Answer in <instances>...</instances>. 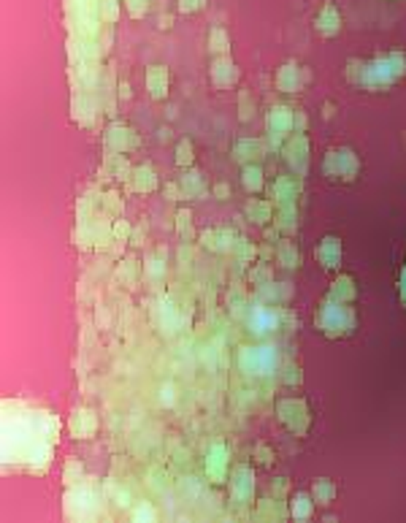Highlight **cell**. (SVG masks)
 Here are the masks:
<instances>
[{
	"instance_id": "6da1fadb",
	"label": "cell",
	"mask_w": 406,
	"mask_h": 523,
	"mask_svg": "<svg viewBox=\"0 0 406 523\" xmlns=\"http://www.w3.org/2000/svg\"><path fill=\"white\" fill-rule=\"evenodd\" d=\"M406 71V60L401 55H390L387 60H376V63H366V66H358L352 63L349 68V79L355 84H363V87H387L393 84L396 79H401Z\"/></svg>"
},
{
	"instance_id": "7a4b0ae2",
	"label": "cell",
	"mask_w": 406,
	"mask_h": 523,
	"mask_svg": "<svg viewBox=\"0 0 406 523\" xmlns=\"http://www.w3.org/2000/svg\"><path fill=\"white\" fill-rule=\"evenodd\" d=\"M317 328L331 336V339H339V336H349L352 328H355V309L347 306L344 301H333V298H325L322 306L317 309V318H314Z\"/></svg>"
},
{
	"instance_id": "3957f363",
	"label": "cell",
	"mask_w": 406,
	"mask_h": 523,
	"mask_svg": "<svg viewBox=\"0 0 406 523\" xmlns=\"http://www.w3.org/2000/svg\"><path fill=\"white\" fill-rule=\"evenodd\" d=\"M322 171H325V176L331 182H352L358 176V171H360V160L349 147H339V149H331L325 155Z\"/></svg>"
},
{
	"instance_id": "277c9868",
	"label": "cell",
	"mask_w": 406,
	"mask_h": 523,
	"mask_svg": "<svg viewBox=\"0 0 406 523\" xmlns=\"http://www.w3.org/2000/svg\"><path fill=\"white\" fill-rule=\"evenodd\" d=\"M277 415L282 423L298 437H304L309 431V407L301 398H282L277 404Z\"/></svg>"
},
{
	"instance_id": "5b68a950",
	"label": "cell",
	"mask_w": 406,
	"mask_h": 523,
	"mask_svg": "<svg viewBox=\"0 0 406 523\" xmlns=\"http://www.w3.org/2000/svg\"><path fill=\"white\" fill-rule=\"evenodd\" d=\"M79 244H84V247H109V241L114 239V223H109L106 217L100 220V217H95V220H90V217H84V220H79Z\"/></svg>"
},
{
	"instance_id": "8992f818",
	"label": "cell",
	"mask_w": 406,
	"mask_h": 523,
	"mask_svg": "<svg viewBox=\"0 0 406 523\" xmlns=\"http://www.w3.org/2000/svg\"><path fill=\"white\" fill-rule=\"evenodd\" d=\"M282 152H284L287 165L298 174V179L306 176V171H309V138H306V133H295V136H290L287 144L282 147Z\"/></svg>"
},
{
	"instance_id": "52a82bcc",
	"label": "cell",
	"mask_w": 406,
	"mask_h": 523,
	"mask_svg": "<svg viewBox=\"0 0 406 523\" xmlns=\"http://www.w3.org/2000/svg\"><path fill=\"white\" fill-rule=\"evenodd\" d=\"M103 141H106V147H109L111 152H117V155H127V152L138 149V144H141L138 133L133 131L130 125H125V122H111V125L106 128Z\"/></svg>"
},
{
	"instance_id": "ba28073f",
	"label": "cell",
	"mask_w": 406,
	"mask_h": 523,
	"mask_svg": "<svg viewBox=\"0 0 406 523\" xmlns=\"http://www.w3.org/2000/svg\"><path fill=\"white\" fill-rule=\"evenodd\" d=\"M68 431L73 439H93L95 431H98V415H95L90 407H82L71 415L68 421Z\"/></svg>"
},
{
	"instance_id": "9c48e42d",
	"label": "cell",
	"mask_w": 406,
	"mask_h": 523,
	"mask_svg": "<svg viewBox=\"0 0 406 523\" xmlns=\"http://www.w3.org/2000/svg\"><path fill=\"white\" fill-rule=\"evenodd\" d=\"M266 155H268V144H266L263 138H241V141L233 147V158L244 165L263 163Z\"/></svg>"
},
{
	"instance_id": "30bf717a",
	"label": "cell",
	"mask_w": 406,
	"mask_h": 523,
	"mask_svg": "<svg viewBox=\"0 0 406 523\" xmlns=\"http://www.w3.org/2000/svg\"><path fill=\"white\" fill-rule=\"evenodd\" d=\"M314 258L322 263V268H339L342 266V241L336 236H325L317 244Z\"/></svg>"
},
{
	"instance_id": "8fae6325",
	"label": "cell",
	"mask_w": 406,
	"mask_h": 523,
	"mask_svg": "<svg viewBox=\"0 0 406 523\" xmlns=\"http://www.w3.org/2000/svg\"><path fill=\"white\" fill-rule=\"evenodd\" d=\"M293 117H295V111L290 106H274L268 111V117H266V131L284 138L287 133L293 131Z\"/></svg>"
},
{
	"instance_id": "7c38bea8",
	"label": "cell",
	"mask_w": 406,
	"mask_h": 523,
	"mask_svg": "<svg viewBox=\"0 0 406 523\" xmlns=\"http://www.w3.org/2000/svg\"><path fill=\"white\" fill-rule=\"evenodd\" d=\"M301 193V182L295 176H279L274 185H271V203H295V198Z\"/></svg>"
},
{
	"instance_id": "4fadbf2b",
	"label": "cell",
	"mask_w": 406,
	"mask_h": 523,
	"mask_svg": "<svg viewBox=\"0 0 406 523\" xmlns=\"http://www.w3.org/2000/svg\"><path fill=\"white\" fill-rule=\"evenodd\" d=\"M206 475L212 477V483H225V477H228V448L225 445H214L209 450Z\"/></svg>"
},
{
	"instance_id": "5bb4252c",
	"label": "cell",
	"mask_w": 406,
	"mask_h": 523,
	"mask_svg": "<svg viewBox=\"0 0 406 523\" xmlns=\"http://www.w3.org/2000/svg\"><path fill=\"white\" fill-rule=\"evenodd\" d=\"M130 190L133 193H152L157 190V174L152 165H136L130 174Z\"/></svg>"
},
{
	"instance_id": "9a60e30c",
	"label": "cell",
	"mask_w": 406,
	"mask_h": 523,
	"mask_svg": "<svg viewBox=\"0 0 406 523\" xmlns=\"http://www.w3.org/2000/svg\"><path fill=\"white\" fill-rule=\"evenodd\" d=\"M168 84H171V73L168 68L163 66H152L147 71V90L155 100H163L168 95Z\"/></svg>"
},
{
	"instance_id": "2e32d148",
	"label": "cell",
	"mask_w": 406,
	"mask_h": 523,
	"mask_svg": "<svg viewBox=\"0 0 406 523\" xmlns=\"http://www.w3.org/2000/svg\"><path fill=\"white\" fill-rule=\"evenodd\" d=\"M179 187H182V196L185 198H203L206 196V185H203V174L187 168L182 176H179Z\"/></svg>"
},
{
	"instance_id": "e0dca14e",
	"label": "cell",
	"mask_w": 406,
	"mask_h": 523,
	"mask_svg": "<svg viewBox=\"0 0 406 523\" xmlns=\"http://www.w3.org/2000/svg\"><path fill=\"white\" fill-rule=\"evenodd\" d=\"M252 488H255V480H252V472L250 466H239L233 472V483H230V493L241 502H247L252 496Z\"/></svg>"
},
{
	"instance_id": "ac0fdd59",
	"label": "cell",
	"mask_w": 406,
	"mask_h": 523,
	"mask_svg": "<svg viewBox=\"0 0 406 523\" xmlns=\"http://www.w3.org/2000/svg\"><path fill=\"white\" fill-rule=\"evenodd\" d=\"M247 217H250L252 223H257V226H268L271 220H274V203L271 201H260V198H250V203H247Z\"/></svg>"
},
{
	"instance_id": "d6986e66",
	"label": "cell",
	"mask_w": 406,
	"mask_h": 523,
	"mask_svg": "<svg viewBox=\"0 0 406 523\" xmlns=\"http://www.w3.org/2000/svg\"><path fill=\"white\" fill-rule=\"evenodd\" d=\"M236 76H239V71L233 66V60L219 57V60L212 63V79H214L217 87H230V84L236 82Z\"/></svg>"
},
{
	"instance_id": "ffe728a7",
	"label": "cell",
	"mask_w": 406,
	"mask_h": 523,
	"mask_svg": "<svg viewBox=\"0 0 406 523\" xmlns=\"http://www.w3.org/2000/svg\"><path fill=\"white\" fill-rule=\"evenodd\" d=\"M355 293H358L355 279H352V277H347V274H342V277H336V282L331 285V293H328V298L349 304V301H355Z\"/></svg>"
},
{
	"instance_id": "44dd1931",
	"label": "cell",
	"mask_w": 406,
	"mask_h": 523,
	"mask_svg": "<svg viewBox=\"0 0 406 523\" xmlns=\"http://www.w3.org/2000/svg\"><path fill=\"white\" fill-rule=\"evenodd\" d=\"M314 513V496H309V493H295L293 499H290V515L295 518V521H309Z\"/></svg>"
},
{
	"instance_id": "7402d4cb",
	"label": "cell",
	"mask_w": 406,
	"mask_h": 523,
	"mask_svg": "<svg viewBox=\"0 0 406 523\" xmlns=\"http://www.w3.org/2000/svg\"><path fill=\"white\" fill-rule=\"evenodd\" d=\"M241 185H244L247 193H260V190H263L266 179H263V168H260V163L244 165V171H241Z\"/></svg>"
},
{
	"instance_id": "603a6c76",
	"label": "cell",
	"mask_w": 406,
	"mask_h": 523,
	"mask_svg": "<svg viewBox=\"0 0 406 523\" xmlns=\"http://www.w3.org/2000/svg\"><path fill=\"white\" fill-rule=\"evenodd\" d=\"M106 174L109 176H114V179H130V174H133V168H130V163L125 160V155H117V152H111L109 158H106Z\"/></svg>"
},
{
	"instance_id": "cb8c5ba5",
	"label": "cell",
	"mask_w": 406,
	"mask_h": 523,
	"mask_svg": "<svg viewBox=\"0 0 406 523\" xmlns=\"http://www.w3.org/2000/svg\"><path fill=\"white\" fill-rule=\"evenodd\" d=\"M298 84H301V82H298V66H295V63H287V66L277 73V87L284 90V93H295Z\"/></svg>"
},
{
	"instance_id": "d4e9b609",
	"label": "cell",
	"mask_w": 406,
	"mask_h": 523,
	"mask_svg": "<svg viewBox=\"0 0 406 523\" xmlns=\"http://www.w3.org/2000/svg\"><path fill=\"white\" fill-rule=\"evenodd\" d=\"M295 220H298V212H295V203H282V206H277V228L284 230V233H290V230H295Z\"/></svg>"
},
{
	"instance_id": "484cf974",
	"label": "cell",
	"mask_w": 406,
	"mask_h": 523,
	"mask_svg": "<svg viewBox=\"0 0 406 523\" xmlns=\"http://www.w3.org/2000/svg\"><path fill=\"white\" fill-rule=\"evenodd\" d=\"M339 22H342V19H339L336 8H333V6H328V8H325L320 17H317V30H320V33H325V35H333L336 30H339Z\"/></svg>"
},
{
	"instance_id": "4316f807",
	"label": "cell",
	"mask_w": 406,
	"mask_h": 523,
	"mask_svg": "<svg viewBox=\"0 0 406 523\" xmlns=\"http://www.w3.org/2000/svg\"><path fill=\"white\" fill-rule=\"evenodd\" d=\"M312 496H314V502H320V504H331V502L336 499V486H333L331 480L320 477V480H314Z\"/></svg>"
},
{
	"instance_id": "83f0119b",
	"label": "cell",
	"mask_w": 406,
	"mask_h": 523,
	"mask_svg": "<svg viewBox=\"0 0 406 523\" xmlns=\"http://www.w3.org/2000/svg\"><path fill=\"white\" fill-rule=\"evenodd\" d=\"M82 477H84V464H82L79 458H71L63 469V483L68 488H73V486L82 483Z\"/></svg>"
},
{
	"instance_id": "f1b7e54d",
	"label": "cell",
	"mask_w": 406,
	"mask_h": 523,
	"mask_svg": "<svg viewBox=\"0 0 406 523\" xmlns=\"http://www.w3.org/2000/svg\"><path fill=\"white\" fill-rule=\"evenodd\" d=\"M277 258H279V263L284 268H295V266L301 263V253L284 239V241H279V247H277Z\"/></svg>"
},
{
	"instance_id": "f546056e",
	"label": "cell",
	"mask_w": 406,
	"mask_h": 523,
	"mask_svg": "<svg viewBox=\"0 0 406 523\" xmlns=\"http://www.w3.org/2000/svg\"><path fill=\"white\" fill-rule=\"evenodd\" d=\"M236 258L241 263H247V261H252L255 255H257V250H255V244L252 241H247V239H236V244H233V250H230Z\"/></svg>"
},
{
	"instance_id": "4dcf8cb0",
	"label": "cell",
	"mask_w": 406,
	"mask_h": 523,
	"mask_svg": "<svg viewBox=\"0 0 406 523\" xmlns=\"http://www.w3.org/2000/svg\"><path fill=\"white\" fill-rule=\"evenodd\" d=\"M176 233L182 239H192V214H190V209H179L176 212Z\"/></svg>"
},
{
	"instance_id": "1f68e13d",
	"label": "cell",
	"mask_w": 406,
	"mask_h": 523,
	"mask_svg": "<svg viewBox=\"0 0 406 523\" xmlns=\"http://www.w3.org/2000/svg\"><path fill=\"white\" fill-rule=\"evenodd\" d=\"M130 518L136 523H141V521H157V513H155V507L152 504H147V502H138L136 507H133V513H130Z\"/></svg>"
},
{
	"instance_id": "d6a6232c",
	"label": "cell",
	"mask_w": 406,
	"mask_h": 523,
	"mask_svg": "<svg viewBox=\"0 0 406 523\" xmlns=\"http://www.w3.org/2000/svg\"><path fill=\"white\" fill-rule=\"evenodd\" d=\"M100 206H103V212H109V214H120L122 198H120V193H114V190H106V193L100 196Z\"/></svg>"
},
{
	"instance_id": "836d02e7",
	"label": "cell",
	"mask_w": 406,
	"mask_h": 523,
	"mask_svg": "<svg viewBox=\"0 0 406 523\" xmlns=\"http://www.w3.org/2000/svg\"><path fill=\"white\" fill-rule=\"evenodd\" d=\"M271 504H274L271 499H263V502L257 504V510H255V518H257V521H268V518H284V513H279V507L274 510Z\"/></svg>"
},
{
	"instance_id": "e575fe53",
	"label": "cell",
	"mask_w": 406,
	"mask_h": 523,
	"mask_svg": "<svg viewBox=\"0 0 406 523\" xmlns=\"http://www.w3.org/2000/svg\"><path fill=\"white\" fill-rule=\"evenodd\" d=\"M144 274L149 279H163L165 277V261L163 258H147L144 261Z\"/></svg>"
},
{
	"instance_id": "d590c367",
	"label": "cell",
	"mask_w": 406,
	"mask_h": 523,
	"mask_svg": "<svg viewBox=\"0 0 406 523\" xmlns=\"http://www.w3.org/2000/svg\"><path fill=\"white\" fill-rule=\"evenodd\" d=\"M192 144H190V138H185V141H179V147H176V165L179 168H190L192 165Z\"/></svg>"
},
{
	"instance_id": "8d00e7d4",
	"label": "cell",
	"mask_w": 406,
	"mask_h": 523,
	"mask_svg": "<svg viewBox=\"0 0 406 523\" xmlns=\"http://www.w3.org/2000/svg\"><path fill=\"white\" fill-rule=\"evenodd\" d=\"M138 268H141V266H138L136 258H125V261H120V266H117V274H120L122 279H130V282H133V279L138 277Z\"/></svg>"
},
{
	"instance_id": "74e56055",
	"label": "cell",
	"mask_w": 406,
	"mask_h": 523,
	"mask_svg": "<svg viewBox=\"0 0 406 523\" xmlns=\"http://www.w3.org/2000/svg\"><path fill=\"white\" fill-rule=\"evenodd\" d=\"M209 44H212V49L214 52H219V55H225L228 52V35H225V30H212V35H209Z\"/></svg>"
},
{
	"instance_id": "f35d334b",
	"label": "cell",
	"mask_w": 406,
	"mask_h": 523,
	"mask_svg": "<svg viewBox=\"0 0 406 523\" xmlns=\"http://www.w3.org/2000/svg\"><path fill=\"white\" fill-rule=\"evenodd\" d=\"M201 244H203L206 250H212V253H219V236H217V230H203V233H201Z\"/></svg>"
},
{
	"instance_id": "ab89813d",
	"label": "cell",
	"mask_w": 406,
	"mask_h": 523,
	"mask_svg": "<svg viewBox=\"0 0 406 523\" xmlns=\"http://www.w3.org/2000/svg\"><path fill=\"white\" fill-rule=\"evenodd\" d=\"M130 233H133V228H130L127 220H117L114 223V241H130Z\"/></svg>"
},
{
	"instance_id": "60d3db41",
	"label": "cell",
	"mask_w": 406,
	"mask_h": 523,
	"mask_svg": "<svg viewBox=\"0 0 406 523\" xmlns=\"http://www.w3.org/2000/svg\"><path fill=\"white\" fill-rule=\"evenodd\" d=\"M252 282L255 285H271V268L268 266H257L252 271Z\"/></svg>"
},
{
	"instance_id": "b9f144b4",
	"label": "cell",
	"mask_w": 406,
	"mask_h": 523,
	"mask_svg": "<svg viewBox=\"0 0 406 523\" xmlns=\"http://www.w3.org/2000/svg\"><path fill=\"white\" fill-rule=\"evenodd\" d=\"M127 11H130V17H144L147 14V6H149V0H125Z\"/></svg>"
},
{
	"instance_id": "7bdbcfd3",
	"label": "cell",
	"mask_w": 406,
	"mask_h": 523,
	"mask_svg": "<svg viewBox=\"0 0 406 523\" xmlns=\"http://www.w3.org/2000/svg\"><path fill=\"white\" fill-rule=\"evenodd\" d=\"M144 239H147V223H141L138 228H133V233H130V244H133V247H141Z\"/></svg>"
},
{
	"instance_id": "ee69618b",
	"label": "cell",
	"mask_w": 406,
	"mask_h": 523,
	"mask_svg": "<svg viewBox=\"0 0 406 523\" xmlns=\"http://www.w3.org/2000/svg\"><path fill=\"white\" fill-rule=\"evenodd\" d=\"M165 198H168V201H182V198H185L182 196L179 182H168V185H165Z\"/></svg>"
},
{
	"instance_id": "f6af8a7d",
	"label": "cell",
	"mask_w": 406,
	"mask_h": 523,
	"mask_svg": "<svg viewBox=\"0 0 406 523\" xmlns=\"http://www.w3.org/2000/svg\"><path fill=\"white\" fill-rule=\"evenodd\" d=\"M306 122H309V120H306V114H304V111L298 109V111H295V117H293V131H295V133H306Z\"/></svg>"
},
{
	"instance_id": "bcb514c9",
	"label": "cell",
	"mask_w": 406,
	"mask_h": 523,
	"mask_svg": "<svg viewBox=\"0 0 406 523\" xmlns=\"http://www.w3.org/2000/svg\"><path fill=\"white\" fill-rule=\"evenodd\" d=\"M239 100H241V120H250L252 111H255V106L250 103V93H241Z\"/></svg>"
},
{
	"instance_id": "7dc6e473",
	"label": "cell",
	"mask_w": 406,
	"mask_h": 523,
	"mask_svg": "<svg viewBox=\"0 0 406 523\" xmlns=\"http://www.w3.org/2000/svg\"><path fill=\"white\" fill-rule=\"evenodd\" d=\"M255 456H257V461H260L263 466H268V464H271V450H268L266 445H257V448H255Z\"/></svg>"
},
{
	"instance_id": "c3c4849f",
	"label": "cell",
	"mask_w": 406,
	"mask_h": 523,
	"mask_svg": "<svg viewBox=\"0 0 406 523\" xmlns=\"http://www.w3.org/2000/svg\"><path fill=\"white\" fill-rule=\"evenodd\" d=\"M212 196L219 198V201H228V198H230V187H228L225 182H219V185H214V187H212Z\"/></svg>"
},
{
	"instance_id": "681fc988",
	"label": "cell",
	"mask_w": 406,
	"mask_h": 523,
	"mask_svg": "<svg viewBox=\"0 0 406 523\" xmlns=\"http://www.w3.org/2000/svg\"><path fill=\"white\" fill-rule=\"evenodd\" d=\"M160 401L163 404H174V385H163L160 388Z\"/></svg>"
},
{
	"instance_id": "f907efd6",
	"label": "cell",
	"mask_w": 406,
	"mask_h": 523,
	"mask_svg": "<svg viewBox=\"0 0 406 523\" xmlns=\"http://www.w3.org/2000/svg\"><path fill=\"white\" fill-rule=\"evenodd\" d=\"M201 3H203V0H179V8H182V11H198Z\"/></svg>"
},
{
	"instance_id": "816d5d0a",
	"label": "cell",
	"mask_w": 406,
	"mask_h": 523,
	"mask_svg": "<svg viewBox=\"0 0 406 523\" xmlns=\"http://www.w3.org/2000/svg\"><path fill=\"white\" fill-rule=\"evenodd\" d=\"M117 90H120V98H130V95H133V93H130V84H127V82H122V84H120Z\"/></svg>"
},
{
	"instance_id": "f5cc1de1",
	"label": "cell",
	"mask_w": 406,
	"mask_h": 523,
	"mask_svg": "<svg viewBox=\"0 0 406 523\" xmlns=\"http://www.w3.org/2000/svg\"><path fill=\"white\" fill-rule=\"evenodd\" d=\"M401 298H404V304H406V266H404V271H401Z\"/></svg>"
},
{
	"instance_id": "db71d44e",
	"label": "cell",
	"mask_w": 406,
	"mask_h": 523,
	"mask_svg": "<svg viewBox=\"0 0 406 523\" xmlns=\"http://www.w3.org/2000/svg\"><path fill=\"white\" fill-rule=\"evenodd\" d=\"M284 490H287V483H284V480H279V483H274V493H279V496H282Z\"/></svg>"
}]
</instances>
